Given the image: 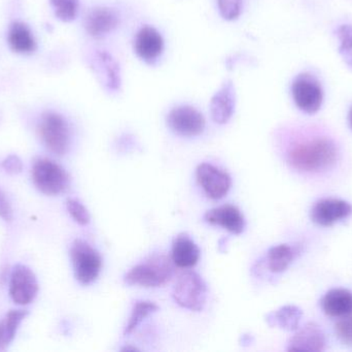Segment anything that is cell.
<instances>
[{
    "label": "cell",
    "mask_w": 352,
    "mask_h": 352,
    "mask_svg": "<svg viewBox=\"0 0 352 352\" xmlns=\"http://www.w3.org/2000/svg\"><path fill=\"white\" fill-rule=\"evenodd\" d=\"M66 208L70 216L74 219L76 222L80 225H87L90 222V214L86 207L76 198H68L66 202Z\"/></svg>",
    "instance_id": "cell-27"
},
{
    "label": "cell",
    "mask_w": 352,
    "mask_h": 352,
    "mask_svg": "<svg viewBox=\"0 0 352 352\" xmlns=\"http://www.w3.org/2000/svg\"><path fill=\"white\" fill-rule=\"evenodd\" d=\"M338 39L340 41L341 56L344 59L345 63L352 68V26L351 25H342L339 27Z\"/></svg>",
    "instance_id": "cell-26"
},
{
    "label": "cell",
    "mask_w": 352,
    "mask_h": 352,
    "mask_svg": "<svg viewBox=\"0 0 352 352\" xmlns=\"http://www.w3.org/2000/svg\"><path fill=\"white\" fill-rule=\"evenodd\" d=\"M294 101L301 111L314 114L322 107L324 93L320 83L309 74H301L292 87Z\"/></svg>",
    "instance_id": "cell-8"
},
{
    "label": "cell",
    "mask_w": 352,
    "mask_h": 352,
    "mask_svg": "<svg viewBox=\"0 0 352 352\" xmlns=\"http://www.w3.org/2000/svg\"><path fill=\"white\" fill-rule=\"evenodd\" d=\"M8 43L16 53H32L36 48L34 37L29 27L24 23L16 22L8 31Z\"/></svg>",
    "instance_id": "cell-20"
},
{
    "label": "cell",
    "mask_w": 352,
    "mask_h": 352,
    "mask_svg": "<svg viewBox=\"0 0 352 352\" xmlns=\"http://www.w3.org/2000/svg\"><path fill=\"white\" fill-rule=\"evenodd\" d=\"M197 182L211 200H221L232 187V178L227 172L211 163H201L196 169Z\"/></svg>",
    "instance_id": "cell-7"
},
{
    "label": "cell",
    "mask_w": 352,
    "mask_h": 352,
    "mask_svg": "<svg viewBox=\"0 0 352 352\" xmlns=\"http://www.w3.org/2000/svg\"><path fill=\"white\" fill-rule=\"evenodd\" d=\"M56 16L64 22L76 19L78 12V0H51Z\"/></svg>",
    "instance_id": "cell-25"
},
{
    "label": "cell",
    "mask_w": 352,
    "mask_h": 352,
    "mask_svg": "<svg viewBox=\"0 0 352 352\" xmlns=\"http://www.w3.org/2000/svg\"><path fill=\"white\" fill-rule=\"evenodd\" d=\"M70 258L74 276L80 284L89 285L97 280L102 269V258L88 242L74 240L70 247Z\"/></svg>",
    "instance_id": "cell-4"
},
{
    "label": "cell",
    "mask_w": 352,
    "mask_h": 352,
    "mask_svg": "<svg viewBox=\"0 0 352 352\" xmlns=\"http://www.w3.org/2000/svg\"><path fill=\"white\" fill-rule=\"evenodd\" d=\"M158 310V305L155 304L154 302L142 301H142H136L133 308H132L129 320H128L125 329H124V335L125 336L131 335L146 318L152 315Z\"/></svg>",
    "instance_id": "cell-24"
},
{
    "label": "cell",
    "mask_w": 352,
    "mask_h": 352,
    "mask_svg": "<svg viewBox=\"0 0 352 352\" xmlns=\"http://www.w3.org/2000/svg\"><path fill=\"white\" fill-rule=\"evenodd\" d=\"M326 349V338L320 327L307 324L289 340V351H322Z\"/></svg>",
    "instance_id": "cell-15"
},
{
    "label": "cell",
    "mask_w": 352,
    "mask_h": 352,
    "mask_svg": "<svg viewBox=\"0 0 352 352\" xmlns=\"http://www.w3.org/2000/svg\"><path fill=\"white\" fill-rule=\"evenodd\" d=\"M38 134L47 150L63 156L70 146V130L67 121L60 114L47 112L41 116Z\"/></svg>",
    "instance_id": "cell-6"
},
{
    "label": "cell",
    "mask_w": 352,
    "mask_h": 352,
    "mask_svg": "<svg viewBox=\"0 0 352 352\" xmlns=\"http://www.w3.org/2000/svg\"><path fill=\"white\" fill-rule=\"evenodd\" d=\"M0 218L3 219L6 222H10L12 220V206L1 189H0Z\"/></svg>",
    "instance_id": "cell-31"
},
{
    "label": "cell",
    "mask_w": 352,
    "mask_h": 352,
    "mask_svg": "<svg viewBox=\"0 0 352 352\" xmlns=\"http://www.w3.org/2000/svg\"><path fill=\"white\" fill-rule=\"evenodd\" d=\"M123 351H138V349H135V347H125V349H122Z\"/></svg>",
    "instance_id": "cell-32"
},
{
    "label": "cell",
    "mask_w": 352,
    "mask_h": 352,
    "mask_svg": "<svg viewBox=\"0 0 352 352\" xmlns=\"http://www.w3.org/2000/svg\"><path fill=\"white\" fill-rule=\"evenodd\" d=\"M119 24L118 14L111 8H96L89 12L85 22L87 32L91 37H102L109 34Z\"/></svg>",
    "instance_id": "cell-17"
},
{
    "label": "cell",
    "mask_w": 352,
    "mask_h": 352,
    "mask_svg": "<svg viewBox=\"0 0 352 352\" xmlns=\"http://www.w3.org/2000/svg\"><path fill=\"white\" fill-rule=\"evenodd\" d=\"M92 66L101 83L109 91H118L121 86V74L117 61L107 52L98 51L92 58Z\"/></svg>",
    "instance_id": "cell-16"
},
{
    "label": "cell",
    "mask_w": 352,
    "mask_h": 352,
    "mask_svg": "<svg viewBox=\"0 0 352 352\" xmlns=\"http://www.w3.org/2000/svg\"><path fill=\"white\" fill-rule=\"evenodd\" d=\"M351 205L345 200L324 198L314 205L310 216L316 225L331 227L334 223L351 216Z\"/></svg>",
    "instance_id": "cell-11"
},
{
    "label": "cell",
    "mask_w": 352,
    "mask_h": 352,
    "mask_svg": "<svg viewBox=\"0 0 352 352\" xmlns=\"http://www.w3.org/2000/svg\"><path fill=\"white\" fill-rule=\"evenodd\" d=\"M349 124H351L352 128V107L351 112H349Z\"/></svg>",
    "instance_id": "cell-33"
},
{
    "label": "cell",
    "mask_w": 352,
    "mask_h": 352,
    "mask_svg": "<svg viewBox=\"0 0 352 352\" xmlns=\"http://www.w3.org/2000/svg\"><path fill=\"white\" fill-rule=\"evenodd\" d=\"M302 311L295 306H285L276 311L267 314L266 322L270 327H279L285 331H296L299 328Z\"/></svg>",
    "instance_id": "cell-22"
},
{
    "label": "cell",
    "mask_w": 352,
    "mask_h": 352,
    "mask_svg": "<svg viewBox=\"0 0 352 352\" xmlns=\"http://www.w3.org/2000/svg\"><path fill=\"white\" fill-rule=\"evenodd\" d=\"M173 262L164 254H154L144 262L130 269L124 276V282L130 287L157 289L166 285L173 278Z\"/></svg>",
    "instance_id": "cell-2"
},
{
    "label": "cell",
    "mask_w": 352,
    "mask_h": 352,
    "mask_svg": "<svg viewBox=\"0 0 352 352\" xmlns=\"http://www.w3.org/2000/svg\"><path fill=\"white\" fill-rule=\"evenodd\" d=\"M167 123L173 132L186 138L200 136L205 130L202 114L190 105H180L171 110L167 116Z\"/></svg>",
    "instance_id": "cell-10"
},
{
    "label": "cell",
    "mask_w": 352,
    "mask_h": 352,
    "mask_svg": "<svg viewBox=\"0 0 352 352\" xmlns=\"http://www.w3.org/2000/svg\"><path fill=\"white\" fill-rule=\"evenodd\" d=\"M201 252L198 245L186 233L179 234L173 244V264L178 268L190 269L196 266L200 260Z\"/></svg>",
    "instance_id": "cell-18"
},
{
    "label": "cell",
    "mask_w": 352,
    "mask_h": 352,
    "mask_svg": "<svg viewBox=\"0 0 352 352\" xmlns=\"http://www.w3.org/2000/svg\"><path fill=\"white\" fill-rule=\"evenodd\" d=\"M27 315L28 312L25 310H10L0 320V351H6L10 346Z\"/></svg>",
    "instance_id": "cell-21"
},
{
    "label": "cell",
    "mask_w": 352,
    "mask_h": 352,
    "mask_svg": "<svg viewBox=\"0 0 352 352\" xmlns=\"http://www.w3.org/2000/svg\"><path fill=\"white\" fill-rule=\"evenodd\" d=\"M31 177L37 189L47 196L63 194L70 185L67 172L55 161L45 157L37 158L31 169Z\"/></svg>",
    "instance_id": "cell-3"
},
{
    "label": "cell",
    "mask_w": 352,
    "mask_h": 352,
    "mask_svg": "<svg viewBox=\"0 0 352 352\" xmlns=\"http://www.w3.org/2000/svg\"><path fill=\"white\" fill-rule=\"evenodd\" d=\"M204 221L208 225L223 227L233 235H240L245 229L243 214L233 205H223L207 211Z\"/></svg>",
    "instance_id": "cell-12"
},
{
    "label": "cell",
    "mask_w": 352,
    "mask_h": 352,
    "mask_svg": "<svg viewBox=\"0 0 352 352\" xmlns=\"http://www.w3.org/2000/svg\"><path fill=\"white\" fill-rule=\"evenodd\" d=\"M296 251L287 244L274 246L267 253V264L270 272L274 274L285 272L295 258Z\"/></svg>",
    "instance_id": "cell-23"
},
{
    "label": "cell",
    "mask_w": 352,
    "mask_h": 352,
    "mask_svg": "<svg viewBox=\"0 0 352 352\" xmlns=\"http://www.w3.org/2000/svg\"><path fill=\"white\" fill-rule=\"evenodd\" d=\"M2 169L8 174H19L22 172L23 163L16 155H10L1 163Z\"/></svg>",
    "instance_id": "cell-30"
},
{
    "label": "cell",
    "mask_w": 352,
    "mask_h": 352,
    "mask_svg": "<svg viewBox=\"0 0 352 352\" xmlns=\"http://www.w3.org/2000/svg\"><path fill=\"white\" fill-rule=\"evenodd\" d=\"M338 158L336 145L324 136L306 138L289 147L287 161L302 173H320L334 167Z\"/></svg>",
    "instance_id": "cell-1"
},
{
    "label": "cell",
    "mask_w": 352,
    "mask_h": 352,
    "mask_svg": "<svg viewBox=\"0 0 352 352\" xmlns=\"http://www.w3.org/2000/svg\"><path fill=\"white\" fill-rule=\"evenodd\" d=\"M335 332L341 342L352 346V313L342 316L335 326Z\"/></svg>",
    "instance_id": "cell-28"
},
{
    "label": "cell",
    "mask_w": 352,
    "mask_h": 352,
    "mask_svg": "<svg viewBox=\"0 0 352 352\" xmlns=\"http://www.w3.org/2000/svg\"><path fill=\"white\" fill-rule=\"evenodd\" d=\"M38 293V283L34 273L24 265H16L10 275V296L16 305L32 303Z\"/></svg>",
    "instance_id": "cell-9"
},
{
    "label": "cell",
    "mask_w": 352,
    "mask_h": 352,
    "mask_svg": "<svg viewBox=\"0 0 352 352\" xmlns=\"http://www.w3.org/2000/svg\"><path fill=\"white\" fill-rule=\"evenodd\" d=\"M322 308L327 315L341 318L352 313V293L347 289H337L328 291L322 298Z\"/></svg>",
    "instance_id": "cell-19"
},
{
    "label": "cell",
    "mask_w": 352,
    "mask_h": 352,
    "mask_svg": "<svg viewBox=\"0 0 352 352\" xmlns=\"http://www.w3.org/2000/svg\"><path fill=\"white\" fill-rule=\"evenodd\" d=\"M162 37L154 27L144 26L135 37V51L148 63H154L163 52Z\"/></svg>",
    "instance_id": "cell-14"
},
{
    "label": "cell",
    "mask_w": 352,
    "mask_h": 352,
    "mask_svg": "<svg viewBox=\"0 0 352 352\" xmlns=\"http://www.w3.org/2000/svg\"><path fill=\"white\" fill-rule=\"evenodd\" d=\"M235 88L233 83L227 82L213 95L210 103L211 117L217 124L229 122L235 111Z\"/></svg>",
    "instance_id": "cell-13"
},
{
    "label": "cell",
    "mask_w": 352,
    "mask_h": 352,
    "mask_svg": "<svg viewBox=\"0 0 352 352\" xmlns=\"http://www.w3.org/2000/svg\"><path fill=\"white\" fill-rule=\"evenodd\" d=\"M175 303L184 309L200 312L207 301V285L200 275L194 271L182 273L173 287Z\"/></svg>",
    "instance_id": "cell-5"
},
{
    "label": "cell",
    "mask_w": 352,
    "mask_h": 352,
    "mask_svg": "<svg viewBox=\"0 0 352 352\" xmlns=\"http://www.w3.org/2000/svg\"><path fill=\"white\" fill-rule=\"evenodd\" d=\"M242 0H217L219 12L226 20H235L241 12Z\"/></svg>",
    "instance_id": "cell-29"
}]
</instances>
